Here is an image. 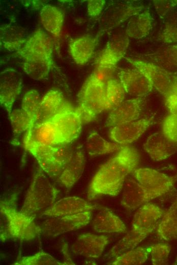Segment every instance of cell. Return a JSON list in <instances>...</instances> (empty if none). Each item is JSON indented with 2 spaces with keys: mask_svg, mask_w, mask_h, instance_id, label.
I'll list each match as a JSON object with an SVG mask.
<instances>
[{
  "mask_svg": "<svg viewBox=\"0 0 177 265\" xmlns=\"http://www.w3.org/2000/svg\"><path fill=\"white\" fill-rule=\"evenodd\" d=\"M139 162L137 150L130 146L123 148L102 164L88 186L87 198L92 200L99 196H117L127 176L136 169Z\"/></svg>",
  "mask_w": 177,
  "mask_h": 265,
  "instance_id": "cell-1",
  "label": "cell"
},
{
  "mask_svg": "<svg viewBox=\"0 0 177 265\" xmlns=\"http://www.w3.org/2000/svg\"><path fill=\"white\" fill-rule=\"evenodd\" d=\"M17 195L13 194L0 202V237L2 242L9 239L30 241L42 233L35 217L16 209Z\"/></svg>",
  "mask_w": 177,
  "mask_h": 265,
  "instance_id": "cell-2",
  "label": "cell"
},
{
  "mask_svg": "<svg viewBox=\"0 0 177 265\" xmlns=\"http://www.w3.org/2000/svg\"><path fill=\"white\" fill-rule=\"evenodd\" d=\"M58 192L41 167H38L33 174L20 211L35 218L38 216H41L55 202Z\"/></svg>",
  "mask_w": 177,
  "mask_h": 265,
  "instance_id": "cell-3",
  "label": "cell"
},
{
  "mask_svg": "<svg viewBox=\"0 0 177 265\" xmlns=\"http://www.w3.org/2000/svg\"><path fill=\"white\" fill-rule=\"evenodd\" d=\"M37 161L43 171L58 180L72 155V143H61L51 146L28 145L24 147Z\"/></svg>",
  "mask_w": 177,
  "mask_h": 265,
  "instance_id": "cell-4",
  "label": "cell"
},
{
  "mask_svg": "<svg viewBox=\"0 0 177 265\" xmlns=\"http://www.w3.org/2000/svg\"><path fill=\"white\" fill-rule=\"evenodd\" d=\"M106 84L99 80L93 72L86 80L78 95V108L83 121L90 123L106 110Z\"/></svg>",
  "mask_w": 177,
  "mask_h": 265,
  "instance_id": "cell-5",
  "label": "cell"
},
{
  "mask_svg": "<svg viewBox=\"0 0 177 265\" xmlns=\"http://www.w3.org/2000/svg\"><path fill=\"white\" fill-rule=\"evenodd\" d=\"M144 9L140 3L132 1H113L104 9L99 17V37L104 32L113 29Z\"/></svg>",
  "mask_w": 177,
  "mask_h": 265,
  "instance_id": "cell-6",
  "label": "cell"
},
{
  "mask_svg": "<svg viewBox=\"0 0 177 265\" xmlns=\"http://www.w3.org/2000/svg\"><path fill=\"white\" fill-rule=\"evenodd\" d=\"M133 173L150 200L170 191L177 180V175L170 176L151 168L136 169Z\"/></svg>",
  "mask_w": 177,
  "mask_h": 265,
  "instance_id": "cell-7",
  "label": "cell"
},
{
  "mask_svg": "<svg viewBox=\"0 0 177 265\" xmlns=\"http://www.w3.org/2000/svg\"><path fill=\"white\" fill-rule=\"evenodd\" d=\"M91 217L92 210L72 215L47 217L40 226L42 233L54 237L85 226Z\"/></svg>",
  "mask_w": 177,
  "mask_h": 265,
  "instance_id": "cell-8",
  "label": "cell"
},
{
  "mask_svg": "<svg viewBox=\"0 0 177 265\" xmlns=\"http://www.w3.org/2000/svg\"><path fill=\"white\" fill-rule=\"evenodd\" d=\"M55 124L62 143H73L79 136L83 124L79 109L67 106L51 120Z\"/></svg>",
  "mask_w": 177,
  "mask_h": 265,
  "instance_id": "cell-9",
  "label": "cell"
},
{
  "mask_svg": "<svg viewBox=\"0 0 177 265\" xmlns=\"http://www.w3.org/2000/svg\"><path fill=\"white\" fill-rule=\"evenodd\" d=\"M133 66L141 71L154 87L165 98L171 94L175 75L171 74L159 66L147 61L126 57Z\"/></svg>",
  "mask_w": 177,
  "mask_h": 265,
  "instance_id": "cell-10",
  "label": "cell"
},
{
  "mask_svg": "<svg viewBox=\"0 0 177 265\" xmlns=\"http://www.w3.org/2000/svg\"><path fill=\"white\" fill-rule=\"evenodd\" d=\"M22 87V76L20 72L13 68H8L0 74V101L6 110L8 117L12 106Z\"/></svg>",
  "mask_w": 177,
  "mask_h": 265,
  "instance_id": "cell-11",
  "label": "cell"
},
{
  "mask_svg": "<svg viewBox=\"0 0 177 265\" xmlns=\"http://www.w3.org/2000/svg\"><path fill=\"white\" fill-rule=\"evenodd\" d=\"M154 116L124 123L111 127L108 136L116 143L126 145L137 140L154 122Z\"/></svg>",
  "mask_w": 177,
  "mask_h": 265,
  "instance_id": "cell-12",
  "label": "cell"
},
{
  "mask_svg": "<svg viewBox=\"0 0 177 265\" xmlns=\"http://www.w3.org/2000/svg\"><path fill=\"white\" fill-rule=\"evenodd\" d=\"M117 76L126 93L137 97L150 93L153 86L148 78L137 69L119 68Z\"/></svg>",
  "mask_w": 177,
  "mask_h": 265,
  "instance_id": "cell-13",
  "label": "cell"
},
{
  "mask_svg": "<svg viewBox=\"0 0 177 265\" xmlns=\"http://www.w3.org/2000/svg\"><path fill=\"white\" fill-rule=\"evenodd\" d=\"M129 43V37L125 33L112 36L97 59L98 67L114 68L124 57Z\"/></svg>",
  "mask_w": 177,
  "mask_h": 265,
  "instance_id": "cell-14",
  "label": "cell"
},
{
  "mask_svg": "<svg viewBox=\"0 0 177 265\" xmlns=\"http://www.w3.org/2000/svg\"><path fill=\"white\" fill-rule=\"evenodd\" d=\"M109 241V237L105 235L83 233L76 238L71 246V250L77 255L97 258L102 254Z\"/></svg>",
  "mask_w": 177,
  "mask_h": 265,
  "instance_id": "cell-15",
  "label": "cell"
},
{
  "mask_svg": "<svg viewBox=\"0 0 177 265\" xmlns=\"http://www.w3.org/2000/svg\"><path fill=\"white\" fill-rule=\"evenodd\" d=\"M63 143L53 122L48 121L34 125L25 135L23 147L33 145L51 146Z\"/></svg>",
  "mask_w": 177,
  "mask_h": 265,
  "instance_id": "cell-16",
  "label": "cell"
},
{
  "mask_svg": "<svg viewBox=\"0 0 177 265\" xmlns=\"http://www.w3.org/2000/svg\"><path fill=\"white\" fill-rule=\"evenodd\" d=\"M144 100L143 97L124 100L111 110L105 122V126L111 128L120 124L137 120L140 117Z\"/></svg>",
  "mask_w": 177,
  "mask_h": 265,
  "instance_id": "cell-17",
  "label": "cell"
},
{
  "mask_svg": "<svg viewBox=\"0 0 177 265\" xmlns=\"http://www.w3.org/2000/svg\"><path fill=\"white\" fill-rule=\"evenodd\" d=\"M165 211L152 203H145L135 213L131 228L148 235L157 227Z\"/></svg>",
  "mask_w": 177,
  "mask_h": 265,
  "instance_id": "cell-18",
  "label": "cell"
},
{
  "mask_svg": "<svg viewBox=\"0 0 177 265\" xmlns=\"http://www.w3.org/2000/svg\"><path fill=\"white\" fill-rule=\"evenodd\" d=\"M53 43L51 37L41 29H37L18 50L22 57L34 56L53 58Z\"/></svg>",
  "mask_w": 177,
  "mask_h": 265,
  "instance_id": "cell-19",
  "label": "cell"
},
{
  "mask_svg": "<svg viewBox=\"0 0 177 265\" xmlns=\"http://www.w3.org/2000/svg\"><path fill=\"white\" fill-rule=\"evenodd\" d=\"M97 206L76 196L65 197L56 201L41 216L60 217L75 215L97 208Z\"/></svg>",
  "mask_w": 177,
  "mask_h": 265,
  "instance_id": "cell-20",
  "label": "cell"
},
{
  "mask_svg": "<svg viewBox=\"0 0 177 265\" xmlns=\"http://www.w3.org/2000/svg\"><path fill=\"white\" fill-rule=\"evenodd\" d=\"M143 148L153 160L161 161L177 152V143L167 139L162 131H157L148 138Z\"/></svg>",
  "mask_w": 177,
  "mask_h": 265,
  "instance_id": "cell-21",
  "label": "cell"
},
{
  "mask_svg": "<svg viewBox=\"0 0 177 265\" xmlns=\"http://www.w3.org/2000/svg\"><path fill=\"white\" fill-rule=\"evenodd\" d=\"M85 162V154L82 146H74L70 160L57 181L66 189L70 190L81 176Z\"/></svg>",
  "mask_w": 177,
  "mask_h": 265,
  "instance_id": "cell-22",
  "label": "cell"
},
{
  "mask_svg": "<svg viewBox=\"0 0 177 265\" xmlns=\"http://www.w3.org/2000/svg\"><path fill=\"white\" fill-rule=\"evenodd\" d=\"M67 106L61 91L56 89L50 90L41 100L34 125L51 121Z\"/></svg>",
  "mask_w": 177,
  "mask_h": 265,
  "instance_id": "cell-23",
  "label": "cell"
},
{
  "mask_svg": "<svg viewBox=\"0 0 177 265\" xmlns=\"http://www.w3.org/2000/svg\"><path fill=\"white\" fill-rule=\"evenodd\" d=\"M92 226L97 233H125L127 227L120 218L108 208L101 207L94 217Z\"/></svg>",
  "mask_w": 177,
  "mask_h": 265,
  "instance_id": "cell-24",
  "label": "cell"
},
{
  "mask_svg": "<svg viewBox=\"0 0 177 265\" xmlns=\"http://www.w3.org/2000/svg\"><path fill=\"white\" fill-rule=\"evenodd\" d=\"M98 37L86 35L72 40L69 44L70 55L78 65L86 64L92 57L97 45Z\"/></svg>",
  "mask_w": 177,
  "mask_h": 265,
  "instance_id": "cell-25",
  "label": "cell"
},
{
  "mask_svg": "<svg viewBox=\"0 0 177 265\" xmlns=\"http://www.w3.org/2000/svg\"><path fill=\"white\" fill-rule=\"evenodd\" d=\"M151 201L140 183L134 178H128L124 184L121 205L133 210Z\"/></svg>",
  "mask_w": 177,
  "mask_h": 265,
  "instance_id": "cell-26",
  "label": "cell"
},
{
  "mask_svg": "<svg viewBox=\"0 0 177 265\" xmlns=\"http://www.w3.org/2000/svg\"><path fill=\"white\" fill-rule=\"evenodd\" d=\"M146 57L147 61L171 74L177 75V44L161 47Z\"/></svg>",
  "mask_w": 177,
  "mask_h": 265,
  "instance_id": "cell-27",
  "label": "cell"
},
{
  "mask_svg": "<svg viewBox=\"0 0 177 265\" xmlns=\"http://www.w3.org/2000/svg\"><path fill=\"white\" fill-rule=\"evenodd\" d=\"M27 39L26 32L20 26L9 24L1 28V46L8 50H19Z\"/></svg>",
  "mask_w": 177,
  "mask_h": 265,
  "instance_id": "cell-28",
  "label": "cell"
},
{
  "mask_svg": "<svg viewBox=\"0 0 177 265\" xmlns=\"http://www.w3.org/2000/svg\"><path fill=\"white\" fill-rule=\"evenodd\" d=\"M158 237L166 241L177 238V198L164 212L156 227Z\"/></svg>",
  "mask_w": 177,
  "mask_h": 265,
  "instance_id": "cell-29",
  "label": "cell"
},
{
  "mask_svg": "<svg viewBox=\"0 0 177 265\" xmlns=\"http://www.w3.org/2000/svg\"><path fill=\"white\" fill-rule=\"evenodd\" d=\"M152 18L149 9L131 17L127 24L126 34L130 38L141 39L146 37L152 28Z\"/></svg>",
  "mask_w": 177,
  "mask_h": 265,
  "instance_id": "cell-30",
  "label": "cell"
},
{
  "mask_svg": "<svg viewBox=\"0 0 177 265\" xmlns=\"http://www.w3.org/2000/svg\"><path fill=\"white\" fill-rule=\"evenodd\" d=\"M40 19L45 29L55 37H60L62 30L64 15L58 8L46 5L40 11Z\"/></svg>",
  "mask_w": 177,
  "mask_h": 265,
  "instance_id": "cell-31",
  "label": "cell"
},
{
  "mask_svg": "<svg viewBox=\"0 0 177 265\" xmlns=\"http://www.w3.org/2000/svg\"><path fill=\"white\" fill-rule=\"evenodd\" d=\"M86 149L91 156H97L120 150L125 146L107 141L97 131L89 134L86 141Z\"/></svg>",
  "mask_w": 177,
  "mask_h": 265,
  "instance_id": "cell-32",
  "label": "cell"
},
{
  "mask_svg": "<svg viewBox=\"0 0 177 265\" xmlns=\"http://www.w3.org/2000/svg\"><path fill=\"white\" fill-rule=\"evenodd\" d=\"M11 121L14 144H18V138L20 135L33 127L34 123L28 115L22 109H14L9 116Z\"/></svg>",
  "mask_w": 177,
  "mask_h": 265,
  "instance_id": "cell-33",
  "label": "cell"
},
{
  "mask_svg": "<svg viewBox=\"0 0 177 265\" xmlns=\"http://www.w3.org/2000/svg\"><path fill=\"white\" fill-rule=\"evenodd\" d=\"M150 254L149 247H138L128 251L114 259L109 264H141L145 262Z\"/></svg>",
  "mask_w": 177,
  "mask_h": 265,
  "instance_id": "cell-34",
  "label": "cell"
},
{
  "mask_svg": "<svg viewBox=\"0 0 177 265\" xmlns=\"http://www.w3.org/2000/svg\"><path fill=\"white\" fill-rule=\"evenodd\" d=\"M125 90L120 81L111 78L106 84V110H112L121 104L126 96Z\"/></svg>",
  "mask_w": 177,
  "mask_h": 265,
  "instance_id": "cell-35",
  "label": "cell"
},
{
  "mask_svg": "<svg viewBox=\"0 0 177 265\" xmlns=\"http://www.w3.org/2000/svg\"><path fill=\"white\" fill-rule=\"evenodd\" d=\"M15 265H64L50 254L40 251L33 255L19 256L13 263Z\"/></svg>",
  "mask_w": 177,
  "mask_h": 265,
  "instance_id": "cell-36",
  "label": "cell"
},
{
  "mask_svg": "<svg viewBox=\"0 0 177 265\" xmlns=\"http://www.w3.org/2000/svg\"><path fill=\"white\" fill-rule=\"evenodd\" d=\"M41 100L38 91L34 89L27 91L22 98L21 109L32 119L34 124L38 113Z\"/></svg>",
  "mask_w": 177,
  "mask_h": 265,
  "instance_id": "cell-37",
  "label": "cell"
},
{
  "mask_svg": "<svg viewBox=\"0 0 177 265\" xmlns=\"http://www.w3.org/2000/svg\"><path fill=\"white\" fill-rule=\"evenodd\" d=\"M149 248L153 264L162 265L167 263L171 250V247L169 244L167 243L155 244L150 245Z\"/></svg>",
  "mask_w": 177,
  "mask_h": 265,
  "instance_id": "cell-38",
  "label": "cell"
},
{
  "mask_svg": "<svg viewBox=\"0 0 177 265\" xmlns=\"http://www.w3.org/2000/svg\"><path fill=\"white\" fill-rule=\"evenodd\" d=\"M158 38L164 43L177 42V19L165 22Z\"/></svg>",
  "mask_w": 177,
  "mask_h": 265,
  "instance_id": "cell-39",
  "label": "cell"
},
{
  "mask_svg": "<svg viewBox=\"0 0 177 265\" xmlns=\"http://www.w3.org/2000/svg\"><path fill=\"white\" fill-rule=\"evenodd\" d=\"M162 131L169 140L177 143V115L170 114L165 117Z\"/></svg>",
  "mask_w": 177,
  "mask_h": 265,
  "instance_id": "cell-40",
  "label": "cell"
},
{
  "mask_svg": "<svg viewBox=\"0 0 177 265\" xmlns=\"http://www.w3.org/2000/svg\"><path fill=\"white\" fill-rule=\"evenodd\" d=\"M153 4L158 15L163 18L170 10L177 6V0L153 1Z\"/></svg>",
  "mask_w": 177,
  "mask_h": 265,
  "instance_id": "cell-41",
  "label": "cell"
},
{
  "mask_svg": "<svg viewBox=\"0 0 177 265\" xmlns=\"http://www.w3.org/2000/svg\"><path fill=\"white\" fill-rule=\"evenodd\" d=\"M106 1L104 0H91L87 2V13L92 17L100 15L103 10Z\"/></svg>",
  "mask_w": 177,
  "mask_h": 265,
  "instance_id": "cell-42",
  "label": "cell"
},
{
  "mask_svg": "<svg viewBox=\"0 0 177 265\" xmlns=\"http://www.w3.org/2000/svg\"><path fill=\"white\" fill-rule=\"evenodd\" d=\"M165 104L170 114L177 115V96L170 94L165 98Z\"/></svg>",
  "mask_w": 177,
  "mask_h": 265,
  "instance_id": "cell-43",
  "label": "cell"
},
{
  "mask_svg": "<svg viewBox=\"0 0 177 265\" xmlns=\"http://www.w3.org/2000/svg\"><path fill=\"white\" fill-rule=\"evenodd\" d=\"M67 247V244H65L62 247V251L64 256V261L63 262L64 264H75L70 258Z\"/></svg>",
  "mask_w": 177,
  "mask_h": 265,
  "instance_id": "cell-44",
  "label": "cell"
},
{
  "mask_svg": "<svg viewBox=\"0 0 177 265\" xmlns=\"http://www.w3.org/2000/svg\"><path fill=\"white\" fill-rule=\"evenodd\" d=\"M170 94H174L177 96V75H175L173 77Z\"/></svg>",
  "mask_w": 177,
  "mask_h": 265,
  "instance_id": "cell-45",
  "label": "cell"
}]
</instances>
